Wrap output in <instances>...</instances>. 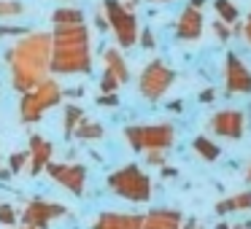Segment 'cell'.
I'll return each instance as SVG.
<instances>
[{"instance_id": "44dd1931", "label": "cell", "mask_w": 251, "mask_h": 229, "mask_svg": "<svg viewBox=\"0 0 251 229\" xmlns=\"http://www.w3.org/2000/svg\"><path fill=\"white\" fill-rule=\"evenodd\" d=\"M192 148H195V154L200 159H205V162H216V159L222 157V148H219L211 137H205V135H197L195 140H192Z\"/></svg>"}, {"instance_id": "9c48e42d", "label": "cell", "mask_w": 251, "mask_h": 229, "mask_svg": "<svg viewBox=\"0 0 251 229\" xmlns=\"http://www.w3.org/2000/svg\"><path fill=\"white\" fill-rule=\"evenodd\" d=\"M208 130L219 137H227V140H238L246 132V116L238 108H222L208 119Z\"/></svg>"}, {"instance_id": "9a60e30c", "label": "cell", "mask_w": 251, "mask_h": 229, "mask_svg": "<svg viewBox=\"0 0 251 229\" xmlns=\"http://www.w3.org/2000/svg\"><path fill=\"white\" fill-rule=\"evenodd\" d=\"M89 229H141V216H138V213L105 210V213H100L98 221Z\"/></svg>"}, {"instance_id": "30bf717a", "label": "cell", "mask_w": 251, "mask_h": 229, "mask_svg": "<svg viewBox=\"0 0 251 229\" xmlns=\"http://www.w3.org/2000/svg\"><path fill=\"white\" fill-rule=\"evenodd\" d=\"M224 89L229 94H251V70L235 51L224 57Z\"/></svg>"}, {"instance_id": "ee69618b", "label": "cell", "mask_w": 251, "mask_h": 229, "mask_svg": "<svg viewBox=\"0 0 251 229\" xmlns=\"http://www.w3.org/2000/svg\"><path fill=\"white\" fill-rule=\"evenodd\" d=\"M19 229H35V227H25V224H22V227H19Z\"/></svg>"}, {"instance_id": "5bb4252c", "label": "cell", "mask_w": 251, "mask_h": 229, "mask_svg": "<svg viewBox=\"0 0 251 229\" xmlns=\"http://www.w3.org/2000/svg\"><path fill=\"white\" fill-rule=\"evenodd\" d=\"M184 213L170 210V207H157L141 216V229H181Z\"/></svg>"}, {"instance_id": "4316f807", "label": "cell", "mask_w": 251, "mask_h": 229, "mask_svg": "<svg viewBox=\"0 0 251 229\" xmlns=\"http://www.w3.org/2000/svg\"><path fill=\"white\" fill-rule=\"evenodd\" d=\"M17 210H14V205H8V202H0V224L3 227H14L17 224Z\"/></svg>"}, {"instance_id": "484cf974", "label": "cell", "mask_w": 251, "mask_h": 229, "mask_svg": "<svg viewBox=\"0 0 251 229\" xmlns=\"http://www.w3.org/2000/svg\"><path fill=\"white\" fill-rule=\"evenodd\" d=\"M119 87H122V84L116 81L114 73H108V70L103 68V78H100V94H111V92H116Z\"/></svg>"}, {"instance_id": "2e32d148", "label": "cell", "mask_w": 251, "mask_h": 229, "mask_svg": "<svg viewBox=\"0 0 251 229\" xmlns=\"http://www.w3.org/2000/svg\"><path fill=\"white\" fill-rule=\"evenodd\" d=\"M103 65H105L108 73H114L119 84L130 81V65H127V60H125V54H122L119 46H108V49H103Z\"/></svg>"}, {"instance_id": "ba28073f", "label": "cell", "mask_w": 251, "mask_h": 229, "mask_svg": "<svg viewBox=\"0 0 251 229\" xmlns=\"http://www.w3.org/2000/svg\"><path fill=\"white\" fill-rule=\"evenodd\" d=\"M65 205L60 202H49V200H30L22 210V224L25 227H35V229H46L49 224H54L57 218L65 216Z\"/></svg>"}, {"instance_id": "8fae6325", "label": "cell", "mask_w": 251, "mask_h": 229, "mask_svg": "<svg viewBox=\"0 0 251 229\" xmlns=\"http://www.w3.org/2000/svg\"><path fill=\"white\" fill-rule=\"evenodd\" d=\"M202 30H205V19H202L200 8L186 6L176 19V38L181 41H197L202 35Z\"/></svg>"}, {"instance_id": "e0dca14e", "label": "cell", "mask_w": 251, "mask_h": 229, "mask_svg": "<svg viewBox=\"0 0 251 229\" xmlns=\"http://www.w3.org/2000/svg\"><path fill=\"white\" fill-rule=\"evenodd\" d=\"M216 216H227V213H238V210H251V189L238 191V194L227 197V200H219L213 205Z\"/></svg>"}, {"instance_id": "5b68a950", "label": "cell", "mask_w": 251, "mask_h": 229, "mask_svg": "<svg viewBox=\"0 0 251 229\" xmlns=\"http://www.w3.org/2000/svg\"><path fill=\"white\" fill-rule=\"evenodd\" d=\"M125 137H127L132 151H146V148H165L168 151L176 143V127L170 121L130 124V127H125Z\"/></svg>"}, {"instance_id": "1f68e13d", "label": "cell", "mask_w": 251, "mask_h": 229, "mask_svg": "<svg viewBox=\"0 0 251 229\" xmlns=\"http://www.w3.org/2000/svg\"><path fill=\"white\" fill-rule=\"evenodd\" d=\"M235 30H238V33L246 38V44L251 46V19H246L243 24H238V22H235Z\"/></svg>"}, {"instance_id": "3957f363", "label": "cell", "mask_w": 251, "mask_h": 229, "mask_svg": "<svg viewBox=\"0 0 251 229\" xmlns=\"http://www.w3.org/2000/svg\"><path fill=\"white\" fill-rule=\"evenodd\" d=\"M108 189L116 197L132 202V205H141V202L151 200V178L138 164H125V167L114 170L108 175Z\"/></svg>"}, {"instance_id": "60d3db41", "label": "cell", "mask_w": 251, "mask_h": 229, "mask_svg": "<svg viewBox=\"0 0 251 229\" xmlns=\"http://www.w3.org/2000/svg\"><path fill=\"white\" fill-rule=\"evenodd\" d=\"M246 181L251 183V159H249V164H246Z\"/></svg>"}, {"instance_id": "ab89813d", "label": "cell", "mask_w": 251, "mask_h": 229, "mask_svg": "<svg viewBox=\"0 0 251 229\" xmlns=\"http://www.w3.org/2000/svg\"><path fill=\"white\" fill-rule=\"evenodd\" d=\"M184 108V103H181V100H176V103H170V111H181Z\"/></svg>"}, {"instance_id": "74e56055", "label": "cell", "mask_w": 251, "mask_h": 229, "mask_svg": "<svg viewBox=\"0 0 251 229\" xmlns=\"http://www.w3.org/2000/svg\"><path fill=\"white\" fill-rule=\"evenodd\" d=\"M189 6H192V8H200V11H202V6H205V0H189Z\"/></svg>"}, {"instance_id": "d6a6232c", "label": "cell", "mask_w": 251, "mask_h": 229, "mask_svg": "<svg viewBox=\"0 0 251 229\" xmlns=\"http://www.w3.org/2000/svg\"><path fill=\"white\" fill-rule=\"evenodd\" d=\"M27 30L25 27H11V24H0V38H6V35H25Z\"/></svg>"}, {"instance_id": "d590c367", "label": "cell", "mask_w": 251, "mask_h": 229, "mask_svg": "<svg viewBox=\"0 0 251 229\" xmlns=\"http://www.w3.org/2000/svg\"><path fill=\"white\" fill-rule=\"evenodd\" d=\"M213 94H216L213 89H205V92L200 94V100H202V103H211V100H213Z\"/></svg>"}, {"instance_id": "603a6c76", "label": "cell", "mask_w": 251, "mask_h": 229, "mask_svg": "<svg viewBox=\"0 0 251 229\" xmlns=\"http://www.w3.org/2000/svg\"><path fill=\"white\" fill-rule=\"evenodd\" d=\"M213 11H216V17L227 24H235L240 19V11L232 0H213Z\"/></svg>"}, {"instance_id": "83f0119b", "label": "cell", "mask_w": 251, "mask_h": 229, "mask_svg": "<svg viewBox=\"0 0 251 229\" xmlns=\"http://www.w3.org/2000/svg\"><path fill=\"white\" fill-rule=\"evenodd\" d=\"M213 35H216L222 44H227V41L232 38V24H227V22H222V19H216V22H213Z\"/></svg>"}, {"instance_id": "cb8c5ba5", "label": "cell", "mask_w": 251, "mask_h": 229, "mask_svg": "<svg viewBox=\"0 0 251 229\" xmlns=\"http://www.w3.org/2000/svg\"><path fill=\"white\" fill-rule=\"evenodd\" d=\"M25 6L19 0H0V19H11V17H22Z\"/></svg>"}, {"instance_id": "7c38bea8", "label": "cell", "mask_w": 251, "mask_h": 229, "mask_svg": "<svg viewBox=\"0 0 251 229\" xmlns=\"http://www.w3.org/2000/svg\"><path fill=\"white\" fill-rule=\"evenodd\" d=\"M30 94H33V100L38 103V108L44 111V114H46V111H51V108H57V105L62 103V97H65L60 81H57V78H49V76L41 78V81L30 89Z\"/></svg>"}, {"instance_id": "7402d4cb", "label": "cell", "mask_w": 251, "mask_h": 229, "mask_svg": "<svg viewBox=\"0 0 251 229\" xmlns=\"http://www.w3.org/2000/svg\"><path fill=\"white\" fill-rule=\"evenodd\" d=\"M84 119V108L81 105H68L65 108V114H62V135L71 140L73 137V130L78 127V121Z\"/></svg>"}, {"instance_id": "ac0fdd59", "label": "cell", "mask_w": 251, "mask_h": 229, "mask_svg": "<svg viewBox=\"0 0 251 229\" xmlns=\"http://www.w3.org/2000/svg\"><path fill=\"white\" fill-rule=\"evenodd\" d=\"M84 22H87V17L76 6H62L51 14V30L54 27H73V24H84Z\"/></svg>"}, {"instance_id": "ffe728a7", "label": "cell", "mask_w": 251, "mask_h": 229, "mask_svg": "<svg viewBox=\"0 0 251 229\" xmlns=\"http://www.w3.org/2000/svg\"><path fill=\"white\" fill-rule=\"evenodd\" d=\"M105 135V130H103V124H100V121H89L87 116H84L81 121H78V127L76 130H73V137H76V140H100V137Z\"/></svg>"}, {"instance_id": "f35d334b", "label": "cell", "mask_w": 251, "mask_h": 229, "mask_svg": "<svg viewBox=\"0 0 251 229\" xmlns=\"http://www.w3.org/2000/svg\"><path fill=\"white\" fill-rule=\"evenodd\" d=\"M162 175H165V178H173L176 170H173V167H162Z\"/></svg>"}, {"instance_id": "e575fe53", "label": "cell", "mask_w": 251, "mask_h": 229, "mask_svg": "<svg viewBox=\"0 0 251 229\" xmlns=\"http://www.w3.org/2000/svg\"><path fill=\"white\" fill-rule=\"evenodd\" d=\"M181 229H200V227H197V221H195V218H184Z\"/></svg>"}, {"instance_id": "4fadbf2b", "label": "cell", "mask_w": 251, "mask_h": 229, "mask_svg": "<svg viewBox=\"0 0 251 229\" xmlns=\"http://www.w3.org/2000/svg\"><path fill=\"white\" fill-rule=\"evenodd\" d=\"M51 154H54V146L51 140L41 135H33L27 143V164H30V175H41L44 167L51 162Z\"/></svg>"}, {"instance_id": "836d02e7", "label": "cell", "mask_w": 251, "mask_h": 229, "mask_svg": "<svg viewBox=\"0 0 251 229\" xmlns=\"http://www.w3.org/2000/svg\"><path fill=\"white\" fill-rule=\"evenodd\" d=\"M98 105H114V108H116V105H119V94H116V92L100 94V97H98Z\"/></svg>"}, {"instance_id": "f6af8a7d", "label": "cell", "mask_w": 251, "mask_h": 229, "mask_svg": "<svg viewBox=\"0 0 251 229\" xmlns=\"http://www.w3.org/2000/svg\"><path fill=\"white\" fill-rule=\"evenodd\" d=\"M246 19H251V11H249V17H246Z\"/></svg>"}, {"instance_id": "7bdbcfd3", "label": "cell", "mask_w": 251, "mask_h": 229, "mask_svg": "<svg viewBox=\"0 0 251 229\" xmlns=\"http://www.w3.org/2000/svg\"><path fill=\"white\" fill-rule=\"evenodd\" d=\"M149 3H168V0H149Z\"/></svg>"}, {"instance_id": "4dcf8cb0", "label": "cell", "mask_w": 251, "mask_h": 229, "mask_svg": "<svg viewBox=\"0 0 251 229\" xmlns=\"http://www.w3.org/2000/svg\"><path fill=\"white\" fill-rule=\"evenodd\" d=\"M95 30H100V33H108V19H105L103 8H98V11H95Z\"/></svg>"}, {"instance_id": "52a82bcc", "label": "cell", "mask_w": 251, "mask_h": 229, "mask_svg": "<svg viewBox=\"0 0 251 229\" xmlns=\"http://www.w3.org/2000/svg\"><path fill=\"white\" fill-rule=\"evenodd\" d=\"M44 173H49V178L68 189L73 197H81L87 189V167L78 162H49Z\"/></svg>"}, {"instance_id": "f546056e", "label": "cell", "mask_w": 251, "mask_h": 229, "mask_svg": "<svg viewBox=\"0 0 251 229\" xmlns=\"http://www.w3.org/2000/svg\"><path fill=\"white\" fill-rule=\"evenodd\" d=\"M138 46H143V49H149V51L157 46L154 44V33L149 27H141V33H138Z\"/></svg>"}, {"instance_id": "7a4b0ae2", "label": "cell", "mask_w": 251, "mask_h": 229, "mask_svg": "<svg viewBox=\"0 0 251 229\" xmlns=\"http://www.w3.org/2000/svg\"><path fill=\"white\" fill-rule=\"evenodd\" d=\"M49 70L54 76H87V73H92V33H89L87 22L51 30Z\"/></svg>"}, {"instance_id": "d6986e66", "label": "cell", "mask_w": 251, "mask_h": 229, "mask_svg": "<svg viewBox=\"0 0 251 229\" xmlns=\"http://www.w3.org/2000/svg\"><path fill=\"white\" fill-rule=\"evenodd\" d=\"M41 119H44V111L38 108L33 94L22 92L19 94V121H22V124H38Z\"/></svg>"}, {"instance_id": "8d00e7d4", "label": "cell", "mask_w": 251, "mask_h": 229, "mask_svg": "<svg viewBox=\"0 0 251 229\" xmlns=\"http://www.w3.org/2000/svg\"><path fill=\"white\" fill-rule=\"evenodd\" d=\"M122 3H125V6L130 8V11H135V8H138V3H141V0H122Z\"/></svg>"}, {"instance_id": "8992f818", "label": "cell", "mask_w": 251, "mask_h": 229, "mask_svg": "<svg viewBox=\"0 0 251 229\" xmlns=\"http://www.w3.org/2000/svg\"><path fill=\"white\" fill-rule=\"evenodd\" d=\"M173 81H176L173 68H168V62H162V60H151V62H146V68L138 76V92H141V97L157 103V100H162L170 92Z\"/></svg>"}, {"instance_id": "277c9868", "label": "cell", "mask_w": 251, "mask_h": 229, "mask_svg": "<svg viewBox=\"0 0 251 229\" xmlns=\"http://www.w3.org/2000/svg\"><path fill=\"white\" fill-rule=\"evenodd\" d=\"M105 19H108V30H114V38L119 49H135L138 33H141V22L138 14L122 3V0H103L100 3Z\"/></svg>"}, {"instance_id": "6da1fadb", "label": "cell", "mask_w": 251, "mask_h": 229, "mask_svg": "<svg viewBox=\"0 0 251 229\" xmlns=\"http://www.w3.org/2000/svg\"><path fill=\"white\" fill-rule=\"evenodd\" d=\"M3 60L11 68V87L19 94L30 92L41 78L49 76L51 60V33L46 30H27L19 35L17 44L3 54Z\"/></svg>"}, {"instance_id": "d4e9b609", "label": "cell", "mask_w": 251, "mask_h": 229, "mask_svg": "<svg viewBox=\"0 0 251 229\" xmlns=\"http://www.w3.org/2000/svg\"><path fill=\"white\" fill-rule=\"evenodd\" d=\"M141 154L146 159V164H151V167H165V162H168V151L165 148H146Z\"/></svg>"}, {"instance_id": "f1b7e54d", "label": "cell", "mask_w": 251, "mask_h": 229, "mask_svg": "<svg viewBox=\"0 0 251 229\" xmlns=\"http://www.w3.org/2000/svg\"><path fill=\"white\" fill-rule=\"evenodd\" d=\"M25 164H27V151L11 154V159H8V167H11V173H22Z\"/></svg>"}, {"instance_id": "b9f144b4", "label": "cell", "mask_w": 251, "mask_h": 229, "mask_svg": "<svg viewBox=\"0 0 251 229\" xmlns=\"http://www.w3.org/2000/svg\"><path fill=\"white\" fill-rule=\"evenodd\" d=\"M219 229H229V227H227V224H222V221H219Z\"/></svg>"}]
</instances>
